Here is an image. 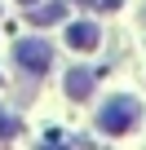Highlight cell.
I'll use <instances>...</instances> for the list:
<instances>
[{
  "mask_svg": "<svg viewBox=\"0 0 146 150\" xmlns=\"http://www.w3.org/2000/svg\"><path fill=\"white\" fill-rule=\"evenodd\" d=\"M142 18H146V13H142Z\"/></svg>",
  "mask_w": 146,
  "mask_h": 150,
  "instance_id": "cell-8",
  "label": "cell"
},
{
  "mask_svg": "<svg viewBox=\"0 0 146 150\" xmlns=\"http://www.w3.org/2000/svg\"><path fill=\"white\" fill-rule=\"evenodd\" d=\"M98 40H102L98 22H71V27H66V44L75 49V53H89V49H98Z\"/></svg>",
  "mask_w": 146,
  "mask_h": 150,
  "instance_id": "cell-4",
  "label": "cell"
},
{
  "mask_svg": "<svg viewBox=\"0 0 146 150\" xmlns=\"http://www.w3.org/2000/svg\"><path fill=\"white\" fill-rule=\"evenodd\" d=\"M93 88H98V71L93 66H71L66 71V97L71 102H84Z\"/></svg>",
  "mask_w": 146,
  "mask_h": 150,
  "instance_id": "cell-3",
  "label": "cell"
},
{
  "mask_svg": "<svg viewBox=\"0 0 146 150\" xmlns=\"http://www.w3.org/2000/svg\"><path fill=\"white\" fill-rule=\"evenodd\" d=\"M22 5H36V0H22Z\"/></svg>",
  "mask_w": 146,
  "mask_h": 150,
  "instance_id": "cell-7",
  "label": "cell"
},
{
  "mask_svg": "<svg viewBox=\"0 0 146 150\" xmlns=\"http://www.w3.org/2000/svg\"><path fill=\"white\" fill-rule=\"evenodd\" d=\"M137 124H142V102H137L133 93H115V97H106L102 110H98V132H102V137H124V132H133Z\"/></svg>",
  "mask_w": 146,
  "mask_h": 150,
  "instance_id": "cell-1",
  "label": "cell"
},
{
  "mask_svg": "<svg viewBox=\"0 0 146 150\" xmlns=\"http://www.w3.org/2000/svg\"><path fill=\"white\" fill-rule=\"evenodd\" d=\"M14 62H18L27 75H44L49 62H53V49H49L44 40H18V44H14Z\"/></svg>",
  "mask_w": 146,
  "mask_h": 150,
  "instance_id": "cell-2",
  "label": "cell"
},
{
  "mask_svg": "<svg viewBox=\"0 0 146 150\" xmlns=\"http://www.w3.org/2000/svg\"><path fill=\"white\" fill-rule=\"evenodd\" d=\"M62 13H66V5H44V9H31L27 22H31V27H49V22H58Z\"/></svg>",
  "mask_w": 146,
  "mask_h": 150,
  "instance_id": "cell-5",
  "label": "cell"
},
{
  "mask_svg": "<svg viewBox=\"0 0 146 150\" xmlns=\"http://www.w3.org/2000/svg\"><path fill=\"white\" fill-rule=\"evenodd\" d=\"M9 137H18V119H9L0 110V141H9Z\"/></svg>",
  "mask_w": 146,
  "mask_h": 150,
  "instance_id": "cell-6",
  "label": "cell"
}]
</instances>
